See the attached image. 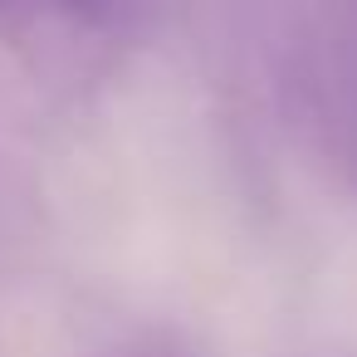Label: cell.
Listing matches in <instances>:
<instances>
[{
    "mask_svg": "<svg viewBox=\"0 0 357 357\" xmlns=\"http://www.w3.org/2000/svg\"><path fill=\"white\" fill-rule=\"evenodd\" d=\"M59 6H69L74 15H84V20H108L123 0H59Z\"/></svg>",
    "mask_w": 357,
    "mask_h": 357,
    "instance_id": "6da1fadb",
    "label": "cell"
}]
</instances>
